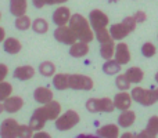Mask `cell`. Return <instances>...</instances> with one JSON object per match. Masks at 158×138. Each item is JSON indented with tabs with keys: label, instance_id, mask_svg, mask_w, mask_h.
<instances>
[{
	"label": "cell",
	"instance_id": "1",
	"mask_svg": "<svg viewBox=\"0 0 158 138\" xmlns=\"http://www.w3.org/2000/svg\"><path fill=\"white\" fill-rule=\"evenodd\" d=\"M61 115V105L57 101H50V102L44 104L40 108H36L32 113V117L29 120V126L35 131L43 130L46 122L49 120H56Z\"/></svg>",
	"mask_w": 158,
	"mask_h": 138
},
{
	"label": "cell",
	"instance_id": "2",
	"mask_svg": "<svg viewBox=\"0 0 158 138\" xmlns=\"http://www.w3.org/2000/svg\"><path fill=\"white\" fill-rule=\"evenodd\" d=\"M69 28L74 30V33L77 35L78 40L81 41H86V43H90L93 39L96 37L94 33H93V29L90 26V22L85 18L81 14H74L69 18Z\"/></svg>",
	"mask_w": 158,
	"mask_h": 138
},
{
	"label": "cell",
	"instance_id": "3",
	"mask_svg": "<svg viewBox=\"0 0 158 138\" xmlns=\"http://www.w3.org/2000/svg\"><path fill=\"white\" fill-rule=\"evenodd\" d=\"M133 101H136L137 104L143 106H151L158 101V94L157 90H147L143 87H135L132 89L131 93Z\"/></svg>",
	"mask_w": 158,
	"mask_h": 138
},
{
	"label": "cell",
	"instance_id": "4",
	"mask_svg": "<svg viewBox=\"0 0 158 138\" xmlns=\"http://www.w3.org/2000/svg\"><path fill=\"white\" fill-rule=\"evenodd\" d=\"M79 120H81V117H79L78 112L69 109V111H67L65 113L60 115V116L54 120V126L58 131H68L78 124Z\"/></svg>",
	"mask_w": 158,
	"mask_h": 138
},
{
	"label": "cell",
	"instance_id": "5",
	"mask_svg": "<svg viewBox=\"0 0 158 138\" xmlns=\"http://www.w3.org/2000/svg\"><path fill=\"white\" fill-rule=\"evenodd\" d=\"M86 109L92 113H97V112H112L115 109L114 101L110 98H89L86 101Z\"/></svg>",
	"mask_w": 158,
	"mask_h": 138
},
{
	"label": "cell",
	"instance_id": "6",
	"mask_svg": "<svg viewBox=\"0 0 158 138\" xmlns=\"http://www.w3.org/2000/svg\"><path fill=\"white\" fill-rule=\"evenodd\" d=\"M94 83H93V79L89 77L86 75H69V89L72 90H85V91H89L93 89Z\"/></svg>",
	"mask_w": 158,
	"mask_h": 138
},
{
	"label": "cell",
	"instance_id": "7",
	"mask_svg": "<svg viewBox=\"0 0 158 138\" xmlns=\"http://www.w3.org/2000/svg\"><path fill=\"white\" fill-rule=\"evenodd\" d=\"M89 22H90V26L92 29L94 30H98V29H104V28L108 26L110 24V19H108V15L106 13H103L101 10L96 8V10H92L89 14Z\"/></svg>",
	"mask_w": 158,
	"mask_h": 138
},
{
	"label": "cell",
	"instance_id": "8",
	"mask_svg": "<svg viewBox=\"0 0 158 138\" xmlns=\"http://www.w3.org/2000/svg\"><path fill=\"white\" fill-rule=\"evenodd\" d=\"M54 39L57 41H60V43H63V44H68V46L74 44L75 41L78 40L77 35H75L74 30L69 28V25L68 26H67V25H61V26H58L57 29L54 30Z\"/></svg>",
	"mask_w": 158,
	"mask_h": 138
},
{
	"label": "cell",
	"instance_id": "9",
	"mask_svg": "<svg viewBox=\"0 0 158 138\" xmlns=\"http://www.w3.org/2000/svg\"><path fill=\"white\" fill-rule=\"evenodd\" d=\"M19 123L15 119H4L0 124V137H18L19 136Z\"/></svg>",
	"mask_w": 158,
	"mask_h": 138
},
{
	"label": "cell",
	"instance_id": "10",
	"mask_svg": "<svg viewBox=\"0 0 158 138\" xmlns=\"http://www.w3.org/2000/svg\"><path fill=\"white\" fill-rule=\"evenodd\" d=\"M71 10L68 7H61L56 8L54 13H53V22H54L57 26H61V25H67L69 22V18H71Z\"/></svg>",
	"mask_w": 158,
	"mask_h": 138
},
{
	"label": "cell",
	"instance_id": "11",
	"mask_svg": "<svg viewBox=\"0 0 158 138\" xmlns=\"http://www.w3.org/2000/svg\"><path fill=\"white\" fill-rule=\"evenodd\" d=\"M115 61L119 62L121 65H126V64L131 61V51H129V47L126 43H118L115 46Z\"/></svg>",
	"mask_w": 158,
	"mask_h": 138
},
{
	"label": "cell",
	"instance_id": "12",
	"mask_svg": "<svg viewBox=\"0 0 158 138\" xmlns=\"http://www.w3.org/2000/svg\"><path fill=\"white\" fill-rule=\"evenodd\" d=\"M114 105H115V109H119V111H126V109L131 108L132 105V95L129 93H118L117 95L114 97Z\"/></svg>",
	"mask_w": 158,
	"mask_h": 138
},
{
	"label": "cell",
	"instance_id": "13",
	"mask_svg": "<svg viewBox=\"0 0 158 138\" xmlns=\"http://www.w3.org/2000/svg\"><path fill=\"white\" fill-rule=\"evenodd\" d=\"M158 136V116H151L150 119H148L147 122V127L144 128V130L142 131V133H139L136 137H148V138H154Z\"/></svg>",
	"mask_w": 158,
	"mask_h": 138
},
{
	"label": "cell",
	"instance_id": "14",
	"mask_svg": "<svg viewBox=\"0 0 158 138\" xmlns=\"http://www.w3.org/2000/svg\"><path fill=\"white\" fill-rule=\"evenodd\" d=\"M131 33V30L128 29V26H126L123 22H119V24H114L110 26V35H111V37L114 39V40H122V39H125L126 36Z\"/></svg>",
	"mask_w": 158,
	"mask_h": 138
},
{
	"label": "cell",
	"instance_id": "15",
	"mask_svg": "<svg viewBox=\"0 0 158 138\" xmlns=\"http://www.w3.org/2000/svg\"><path fill=\"white\" fill-rule=\"evenodd\" d=\"M3 104H4V111L8 112V113H15V112H18L19 109L24 106V100H22L21 97H17V95H11V97H8L6 101H3Z\"/></svg>",
	"mask_w": 158,
	"mask_h": 138
},
{
	"label": "cell",
	"instance_id": "16",
	"mask_svg": "<svg viewBox=\"0 0 158 138\" xmlns=\"http://www.w3.org/2000/svg\"><path fill=\"white\" fill-rule=\"evenodd\" d=\"M136 122V113L131 109L126 111H121V115L118 116V126L123 128H128L131 126H133V123Z\"/></svg>",
	"mask_w": 158,
	"mask_h": 138
},
{
	"label": "cell",
	"instance_id": "17",
	"mask_svg": "<svg viewBox=\"0 0 158 138\" xmlns=\"http://www.w3.org/2000/svg\"><path fill=\"white\" fill-rule=\"evenodd\" d=\"M33 98H35L36 102L39 104H47L50 101H53V91L47 87H38L33 91Z\"/></svg>",
	"mask_w": 158,
	"mask_h": 138
},
{
	"label": "cell",
	"instance_id": "18",
	"mask_svg": "<svg viewBox=\"0 0 158 138\" xmlns=\"http://www.w3.org/2000/svg\"><path fill=\"white\" fill-rule=\"evenodd\" d=\"M35 72L36 70L33 69V66L31 65H22V66H18V68H15L14 70L13 76L15 79H18V80H29V79H32L33 76H35Z\"/></svg>",
	"mask_w": 158,
	"mask_h": 138
},
{
	"label": "cell",
	"instance_id": "19",
	"mask_svg": "<svg viewBox=\"0 0 158 138\" xmlns=\"http://www.w3.org/2000/svg\"><path fill=\"white\" fill-rule=\"evenodd\" d=\"M89 53V46H87L86 41H75L74 44H71V49H69V55L75 58H82Z\"/></svg>",
	"mask_w": 158,
	"mask_h": 138
},
{
	"label": "cell",
	"instance_id": "20",
	"mask_svg": "<svg viewBox=\"0 0 158 138\" xmlns=\"http://www.w3.org/2000/svg\"><path fill=\"white\" fill-rule=\"evenodd\" d=\"M3 49H4V51L7 53V54H18L19 51H21L22 46H21V41L18 40V39L15 37H7L4 39V41H3Z\"/></svg>",
	"mask_w": 158,
	"mask_h": 138
},
{
	"label": "cell",
	"instance_id": "21",
	"mask_svg": "<svg viewBox=\"0 0 158 138\" xmlns=\"http://www.w3.org/2000/svg\"><path fill=\"white\" fill-rule=\"evenodd\" d=\"M98 137H106V138H117L119 136V126L117 124H106L103 127L97 128L96 131Z\"/></svg>",
	"mask_w": 158,
	"mask_h": 138
},
{
	"label": "cell",
	"instance_id": "22",
	"mask_svg": "<svg viewBox=\"0 0 158 138\" xmlns=\"http://www.w3.org/2000/svg\"><path fill=\"white\" fill-rule=\"evenodd\" d=\"M28 2L27 0H10V13L14 17L24 15L27 13Z\"/></svg>",
	"mask_w": 158,
	"mask_h": 138
},
{
	"label": "cell",
	"instance_id": "23",
	"mask_svg": "<svg viewBox=\"0 0 158 138\" xmlns=\"http://www.w3.org/2000/svg\"><path fill=\"white\" fill-rule=\"evenodd\" d=\"M53 86H54L56 90H60V91L69 89V75H65V73H57V75H54V77H53Z\"/></svg>",
	"mask_w": 158,
	"mask_h": 138
},
{
	"label": "cell",
	"instance_id": "24",
	"mask_svg": "<svg viewBox=\"0 0 158 138\" xmlns=\"http://www.w3.org/2000/svg\"><path fill=\"white\" fill-rule=\"evenodd\" d=\"M126 77L129 79L131 83H142L143 79H144V72L139 68V66H132L126 70Z\"/></svg>",
	"mask_w": 158,
	"mask_h": 138
},
{
	"label": "cell",
	"instance_id": "25",
	"mask_svg": "<svg viewBox=\"0 0 158 138\" xmlns=\"http://www.w3.org/2000/svg\"><path fill=\"white\" fill-rule=\"evenodd\" d=\"M115 54V43L114 39L106 41V43H101L100 46V55L104 58V60H111Z\"/></svg>",
	"mask_w": 158,
	"mask_h": 138
},
{
	"label": "cell",
	"instance_id": "26",
	"mask_svg": "<svg viewBox=\"0 0 158 138\" xmlns=\"http://www.w3.org/2000/svg\"><path fill=\"white\" fill-rule=\"evenodd\" d=\"M103 72L108 76H112V75H118L121 72V64L117 62L115 60H107L103 65Z\"/></svg>",
	"mask_w": 158,
	"mask_h": 138
},
{
	"label": "cell",
	"instance_id": "27",
	"mask_svg": "<svg viewBox=\"0 0 158 138\" xmlns=\"http://www.w3.org/2000/svg\"><path fill=\"white\" fill-rule=\"evenodd\" d=\"M31 26H32L33 32L43 35V33H46L47 30H49V22H47L44 18H36L32 21V25H31Z\"/></svg>",
	"mask_w": 158,
	"mask_h": 138
},
{
	"label": "cell",
	"instance_id": "28",
	"mask_svg": "<svg viewBox=\"0 0 158 138\" xmlns=\"http://www.w3.org/2000/svg\"><path fill=\"white\" fill-rule=\"evenodd\" d=\"M39 72L44 77H52L56 73V65L53 62H50V61H44V62H42L39 65Z\"/></svg>",
	"mask_w": 158,
	"mask_h": 138
},
{
	"label": "cell",
	"instance_id": "29",
	"mask_svg": "<svg viewBox=\"0 0 158 138\" xmlns=\"http://www.w3.org/2000/svg\"><path fill=\"white\" fill-rule=\"evenodd\" d=\"M32 25L31 22V18L28 15H19V17H15V28L18 30H28Z\"/></svg>",
	"mask_w": 158,
	"mask_h": 138
},
{
	"label": "cell",
	"instance_id": "30",
	"mask_svg": "<svg viewBox=\"0 0 158 138\" xmlns=\"http://www.w3.org/2000/svg\"><path fill=\"white\" fill-rule=\"evenodd\" d=\"M11 93H13V86H11L8 81H0V101H6L8 97H11Z\"/></svg>",
	"mask_w": 158,
	"mask_h": 138
},
{
	"label": "cell",
	"instance_id": "31",
	"mask_svg": "<svg viewBox=\"0 0 158 138\" xmlns=\"http://www.w3.org/2000/svg\"><path fill=\"white\" fill-rule=\"evenodd\" d=\"M131 81H129V79L126 77V75L123 73V75H118L117 79H115V86L118 87V90H121V91H126V90L131 89Z\"/></svg>",
	"mask_w": 158,
	"mask_h": 138
},
{
	"label": "cell",
	"instance_id": "32",
	"mask_svg": "<svg viewBox=\"0 0 158 138\" xmlns=\"http://www.w3.org/2000/svg\"><path fill=\"white\" fill-rule=\"evenodd\" d=\"M156 53H157V49H156V46H154L151 41H146V43L142 46V54H143V57L151 58V57H154V55H156Z\"/></svg>",
	"mask_w": 158,
	"mask_h": 138
},
{
	"label": "cell",
	"instance_id": "33",
	"mask_svg": "<svg viewBox=\"0 0 158 138\" xmlns=\"http://www.w3.org/2000/svg\"><path fill=\"white\" fill-rule=\"evenodd\" d=\"M94 36H96V39L100 41V44H101V43H106V41H108V40H111V39H112L111 35H110V30L107 29V28L96 30V32H94Z\"/></svg>",
	"mask_w": 158,
	"mask_h": 138
},
{
	"label": "cell",
	"instance_id": "34",
	"mask_svg": "<svg viewBox=\"0 0 158 138\" xmlns=\"http://www.w3.org/2000/svg\"><path fill=\"white\" fill-rule=\"evenodd\" d=\"M122 22L126 25V26H128V29L131 30V32H133V30L136 29L137 22H136V19H135V17H125Z\"/></svg>",
	"mask_w": 158,
	"mask_h": 138
},
{
	"label": "cell",
	"instance_id": "35",
	"mask_svg": "<svg viewBox=\"0 0 158 138\" xmlns=\"http://www.w3.org/2000/svg\"><path fill=\"white\" fill-rule=\"evenodd\" d=\"M32 4L36 8H42L43 6H52L54 4V0H32Z\"/></svg>",
	"mask_w": 158,
	"mask_h": 138
},
{
	"label": "cell",
	"instance_id": "36",
	"mask_svg": "<svg viewBox=\"0 0 158 138\" xmlns=\"http://www.w3.org/2000/svg\"><path fill=\"white\" fill-rule=\"evenodd\" d=\"M133 17H135V19H136L137 24H142V22H144L146 19H147V15H146V13H144V11H142V10L137 11V13L135 14Z\"/></svg>",
	"mask_w": 158,
	"mask_h": 138
},
{
	"label": "cell",
	"instance_id": "37",
	"mask_svg": "<svg viewBox=\"0 0 158 138\" xmlns=\"http://www.w3.org/2000/svg\"><path fill=\"white\" fill-rule=\"evenodd\" d=\"M8 73V68L6 64H0V81H3L6 79V76H7Z\"/></svg>",
	"mask_w": 158,
	"mask_h": 138
},
{
	"label": "cell",
	"instance_id": "38",
	"mask_svg": "<svg viewBox=\"0 0 158 138\" xmlns=\"http://www.w3.org/2000/svg\"><path fill=\"white\" fill-rule=\"evenodd\" d=\"M33 137L35 138H50V134L39 130V131H35V133H33Z\"/></svg>",
	"mask_w": 158,
	"mask_h": 138
},
{
	"label": "cell",
	"instance_id": "39",
	"mask_svg": "<svg viewBox=\"0 0 158 138\" xmlns=\"http://www.w3.org/2000/svg\"><path fill=\"white\" fill-rule=\"evenodd\" d=\"M4 39H6V30L0 26V43H2V41H4Z\"/></svg>",
	"mask_w": 158,
	"mask_h": 138
},
{
	"label": "cell",
	"instance_id": "40",
	"mask_svg": "<svg viewBox=\"0 0 158 138\" xmlns=\"http://www.w3.org/2000/svg\"><path fill=\"white\" fill-rule=\"evenodd\" d=\"M3 112H4V104H3L2 101H0V115H2Z\"/></svg>",
	"mask_w": 158,
	"mask_h": 138
},
{
	"label": "cell",
	"instance_id": "41",
	"mask_svg": "<svg viewBox=\"0 0 158 138\" xmlns=\"http://www.w3.org/2000/svg\"><path fill=\"white\" fill-rule=\"evenodd\" d=\"M67 0H54V4H63V3H65Z\"/></svg>",
	"mask_w": 158,
	"mask_h": 138
},
{
	"label": "cell",
	"instance_id": "42",
	"mask_svg": "<svg viewBox=\"0 0 158 138\" xmlns=\"http://www.w3.org/2000/svg\"><path fill=\"white\" fill-rule=\"evenodd\" d=\"M122 137H125V138H131V137H133V134H132V133H125Z\"/></svg>",
	"mask_w": 158,
	"mask_h": 138
},
{
	"label": "cell",
	"instance_id": "43",
	"mask_svg": "<svg viewBox=\"0 0 158 138\" xmlns=\"http://www.w3.org/2000/svg\"><path fill=\"white\" fill-rule=\"evenodd\" d=\"M107 2H110V3H117V2H119V0H107Z\"/></svg>",
	"mask_w": 158,
	"mask_h": 138
},
{
	"label": "cell",
	"instance_id": "44",
	"mask_svg": "<svg viewBox=\"0 0 158 138\" xmlns=\"http://www.w3.org/2000/svg\"><path fill=\"white\" fill-rule=\"evenodd\" d=\"M156 81H157V83H158V72L156 73Z\"/></svg>",
	"mask_w": 158,
	"mask_h": 138
},
{
	"label": "cell",
	"instance_id": "45",
	"mask_svg": "<svg viewBox=\"0 0 158 138\" xmlns=\"http://www.w3.org/2000/svg\"><path fill=\"white\" fill-rule=\"evenodd\" d=\"M0 19H2V13H0Z\"/></svg>",
	"mask_w": 158,
	"mask_h": 138
},
{
	"label": "cell",
	"instance_id": "46",
	"mask_svg": "<svg viewBox=\"0 0 158 138\" xmlns=\"http://www.w3.org/2000/svg\"><path fill=\"white\" fill-rule=\"evenodd\" d=\"M156 90H157V94H158V89H156Z\"/></svg>",
	"mask_w": 158,
	"mask_h": 138
}]
</instances>
